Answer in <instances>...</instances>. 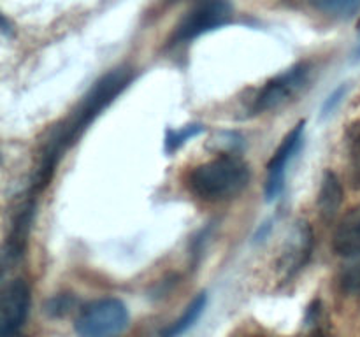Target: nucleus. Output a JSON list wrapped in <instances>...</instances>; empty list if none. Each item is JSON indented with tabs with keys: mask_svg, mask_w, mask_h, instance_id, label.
<instances>
[{
	"mask_svg": "<svg viewBox=\"0 0 360 337\" xmlns=\"http://www.w3.org/2000/svg\"><path fill=\"white\" fill-rule=\"evenodd\" d=\"M132 81L134 70L130 67H116V69L104 74L90 88V91L84 95L81 104L74 109L72 116H69L67 121L56 126L55 132L46 140L37 165H35L30 193L35 195V193L42 192L49 185L53 174H55L56 165H58L60 158L63 157L67 147L72 146L76 139H79L81 133L102 114L104 109H108L116 100V97L123 93V90Z\"/></svg>",
	"mask_w": 360,
	"mask_h": 337,
	"instance_id": "nucleus-1",
	"label": "nucleus"
},
{
	"mask_svg": "<svg viewBox=\"0 0 360 337\" xmlns=\"http://www.w3.org/2000/svg\"><path fill=\"white\" fill-rule=\"evenodd\" d=\"M248 181V165L241 158L224 154L193 167L186 178V186L197 199L217 202L238 195Z\"/></svg>",
	"mask_w": 360,
	"mask_h": 337,
	"instance_id": "nucleus-2",
	"label": "nucleus"
},
{
	"mask_svg": "<svg viewBox=\"0 0 360 337\" xmlns=\"http://www.w3.org/2000/svg\"><path fill=\"white\" fill-rule=\"evenodd\" d=\"M130 322L129 309L118 298H98L81 309L76 318V332L79 337H118Z\"/></svg>",
	"mask_w": 360,
	"mask_h": 337,
	"instance_id": "nucleus-3",
	"label": "nucleus"
},
{
	"mask_svg": "<svg viewBox=\"0 0 360 337\" xmlns=\"http://www.w3.org/2000/svg\"><path fill=\"white\" fill-rule=\"evenodd\" d=\"M232 4L229 0H200L193 4L176 23L171 44H185L200 35L213 32L232 20Z\"/></svg>",
	"mask_w": 360,
	"mask_h": 337,
	"instance_id": "nucleus-4",
	"label": "nucleus"
},
{
	"mask_svg": "<svg viewBox=\"0 0 360 337\" xmlns=\"http://www.w3.org/2000/svg\"><path fill=\"white\" fill-rule=\"evenodd\" d=\"M308 65L297 63V65L290 67L285 72L278 74L273 79L267 81L253 98L252 112L260 114V112L273 111V109L280 107L285 102L290 100V97H294L304 86L306 79H308Z\"/></svg>",
	"mask_w": 360,
	"mask_h": 337,
	"instance_id": "nucleus-5",
	"label": "nucleus"
},
{
	"mask_svg": "<svg viewBox=\"0 0 360 337\" xmlns=\"http://www.w3.org/2000/svg\"><path fill=\"white\" fill-rule=\"evenodd\" d=\"M304 140V121L297 123L287 136L283 137L278 150L274 151L273 158L267 164V176H266V186H264V193H266V200L273 202L278 199L281 192H283L285 178H287V168L290 165L292 158L299 153Z\"/></svg>",
	"mask_w": 360,
	"mask_h": 337,
	"instance_id": "nucleus-6",
	"label": "nucleus"
},
{
	"mask_svg": "<svg viewBox=\"0 0 360 337\" xmlns=\"http://www.w3.org/2000/svg\"><path fill=\"white\" fill-rule=\"evenodd\" d=\"M30 309V288L23 279H13L2 291L0 337H18Z\"/></svg>",
	"mask_w": 360,
	"mask_h": 337,
	"instance_id": "nucleus-7",
	"label": "nucleus"
},
{
	"mask_svg": "<svg viewBox=\"0 0 360 337\" xmlns=\"http://www.w3.org/2000/svg\"><path fill=\"white\" fill-rule=\"evenodd\" d=\"M313 249V230L306 221H297L292 227L287 246L280 258V270L287 277H292L299 269L308 263Z\"/></svg>",
	"mask_w": 360,
	"mask_h": 337,
	"instance_id": "nucleus-8",
	"label": "nucleus"
},
{
	"mask_svg": "<svg viewBox=\"0 0 360 337\" xmlns=\"http://www.w3.org/2000/svg\"><path fill=\"white\" fill-rule=\"evenodd\" d=\"M333 249L336 255L345 258H355L360 255V204L348 209L338 221Z\"/></svg>",
	"mask_w": 360,
	"mask_h": 337,
	"instance_id": "nucleus-9",
	"label": "nucleus"
},
{
	"mask_svg": "<svg viewBox=\"0 0 360 337\" xmlns=\"http://www.w3.org/2000/svg\"><path fill=\"white\" fill-rule=\"evenodd\" d=\"M32 218H34V195L30 193V197L20 206L13 225H11L9 235H7L6 241V251H4V262H16L23 255L28 232H30Z\"/></svg>",
	"mask_w": 360,
	"mask_h": 337,
	"instance_id": "nucleus-10",
	"label": "nucleus"
},
{
	"mask_svg": "<svg viewBox=\"0 0 360 337\" xmlns=\"http://www.w3.org/2000/svg\"><path fill=\"white\" fill-rule=\"evenodd\" d=\"M341 202H343V186H341L340 178L333 171H327L320 185L319 199H316L320 218L330 223L338 216Z\"/></svg>",
	"mask_w": 360,
	"mask_h": 337,
	"instance_id": "nucleus-11",
	"label": "nucleus"
},
{
	"mask_svg": "<svg viewBox=\"0 0 360 337\" xmlns=\"http://www.w3.org/2000/svg\"><path fill=\"white\" fill-rule=\"evenodd\" d=\"M348 154V179L354 190H360V119H355L345 130Z\"/></svg>",
	"mask_w": 360,
	"mask_h": 337,
	"instance_id": "nucleus-12",
	"label": "nucleus"
},
{
	"mask_svg": "<svg viewBox=\"0 0 360 337\" xmlns=\"http://www.w3.org/2000/svg\"><path fill=\"white\" fill-rule=\"evenodd\" d=\"M206 305H207L206 293L197 295V297L190 302L188 308L185 309V312H183L174 323H171V325L162 332V337H179L185 332H188V330L199 322V318L202 316Z\"/></svg>",
	"mask_w": 360,
	"mask_h": 337,
	"instance_id": "nucleus-13",
	"label": "nucleus"
},
{
	"mask_svg": "<svg viewBox=\"0 0 360 337\" xmlns=\"http://www.w3.org/2000/svg\"><path fill=\"white\" fill-rule=\"evenodd\" d=\"M309 4L319 13L338 20H347L360 9V0H309Z\"/></svg>",
	"mask_w": 360,
	"mask_h": 337,
	"instance_id": "nucleus-14",
	"label": "nucleus"
},
{
	"mask_svg": "<svg viewBox=\"0 0 360 337\" xmlns=\"http://www.w3.org/2000/svg\"><path fill=\"white\" fill-rule=\"evenodd\" d=\"M202 132V125H186L179 130H167V133H165V150H167L169 153H172V151L178 150L179 146H183L186 140L192 139V137L195 136H200Z\"/></svg>",
	"mask_w": 360,
	"mask_h": 337,
	"instance_id": "nucleus-15",
	"label": "nucleus"
},
{
	"mask_svg": "<svg viewBox=\"0 0 360 337\" xmlns=\"http://www.w3.org/2000/svg\"><path fill=\"white\" fill-rule=\"evenodd\" d=\"M341 290L348 295H359L360 293V260L355 263L348 265L347 269L341 272L340 277Z\"/></svg>",
	"mask_w": 360,
	"mask_h": 337,
	"instance_id": "nucleus-16",
	"label": "nucleus"
},
{
	"mask_svg": "<svg viewBox=\"0 0 360 337\" xmlns=\"http://www.w3.org/2000/svg\"><path fill=\"white\" fill-rule=\"evenodd\" d=\"M74 308V298L69 295H58V297L51 298L48 302V309L46 311L51 316H63Z\"/></svg>",
	"mask_w": 360,
	"mask_h": 337,
	"instance_id": "nucleus-17",
	"label": "nucleus"
},
{
	"mask_svg": "<svg viewBox=\"0 0 360 337\" xmlns=\"http://www.w3.org/2000/svg\"><path fill=\"white\" fill-rule=\"evenodd\" d=\"M345 91H347V86H340L336 91H334L333 95H330L329 98H327L326 102H323V107H322V114L323 116H327L330 111H333L334 105H336L338 102L341 100V97H343V95H345Z\"/></svg>",
	"mask_w": 360,
	"mask_h": 337,
	"instance_id": "nucleus-18",
	"label": "nucleus"
},
{
	"mask_svg": "<svg viewBox=\"0 0 360 337\" xmlns=\"http://www.w3.org/2000/svg\"><path fill=\"white\" fill-rule=\"evenodd\" d=\"M313 337H326V336H323L322 332H319V333H315V336H313Z\"/></svg>",
	"mask_w": 360,
	"mask_h": 337,
	"instance_id": "nucleus-19",
	"label": "nucleus"
},
{
	"mask_svg": "<svg viewBox=\"0 0 360 337\" xmlns=\"http://www.w3.org/2000/svg\"><path fill=\"white\" fill-rule=\"evenodd\" d=\"M169 4H176V2H179V0H167Z\"/></svg>",
	"mask_w": 360,
	"mask_h": 337,
	"instance_id": "nucleus-20",
	"label": "nucleus"
},
{
	"mask_svg": "<svg viewBox=\"0 0 360 337\" xmlns=\"http://www.w3.org/2000/svg\"><path fill=\"white\" fill-rule=\"evenodd\" d=\"M357 53L360 55V42H359V49H357Z\"/></svg>",
	"mask_w": 360,
	"mask_h": 337,
	"instance_id": "nucleus-21",
	"label": "nucleus"
}]
</instances>
